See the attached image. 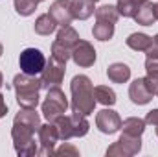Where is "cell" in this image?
<instances>
[{"label":"cell","mask_w":158,"mask_h":157,"mask_svg":"<svg viewBox=\"0 0 158 157\" xmlns=\"http://www.w3.org/2000/svg\"><path fill=\"white\" fill-rule=\"evenodd\" d=\"M70 91H72V109L81 115H90L94 113L96 107V98H94V85L88 76L79 74L72 79L70 83Z\"/></svg>","instance_id":"1"},{"label":"cell","mask_w":158,"mask_h":157,"mask_svg":"<svg viewBox=\"0 0 158 157\" xmlns=\"http://www.w3.org/2000/svg\"><path fill=\"white\" fill-rule=\"evenodd\" d=\"M13 87L17 92V102L20 107H37L39 92L42 89L40 78L31 74H17L13 78Z\"/></svg>","instance_id":"2"},{"label":"cell","mask_w":158,"mask_h":157,"mask_svg":"<svg viewBox=\"0 0 158 157\" xmlns=\"http://www.w3.org/2000/svg\"><path fill=\"white\" fill-rule=\"evenodd\" d=\"M37 129L26 126V124H20V122H15L13 120V129H11V137H13V146H15V152L19 155H37V144H35V135Z\"/></svg>","instance_id":"3"},{"label":"cell","mask_w":158,"mask_h":157,"mask_svg":"<svg viewBox=\"0 0 158 157\" xmlns=\"http://www.w3.org/2000/svg\"><path fill=\"white\" fill-rule=\"evenodd\" d=\"M79 41V34L68 24V26H61V30L57 32V37L52 43V56L63 63H66L72 57V48L76 46Z\"/></svg>","instance_id":"4"},{"label":"cell","mask_w":158,"mask_h":157,"mask_svg":"<svg viewBox=\"0 0 158 157\" xmlns=\"http://www.w3.org/2000/svg\"><path fill=\"white\" fill-rule=\"evenodd\" d=\"M68 109V100L64 96V92L59 89V87H52L48 89V94H46V100L42 104V115L48 122H53L57 117L64 115Z\"/></svg>","instance_id":"5"},{"label":"cell","mask_w":158,"mask_h":157,"mask_svg":"<svg viewBox=\"0 0 158 157\" xmlns=\"http://www.w3.org/2000/svg\"><path fill=\"white\" fill-rule=\"evenodd\" d=\"M66 74V63L55 59L53 56L46 61L42 72H40V83H42V89H52V87H59L64 79Z\"/></svg>","instance_id":"6"},{"label":"cell","mask_w":158,"mask_h":157,"mask_svg":"<svg viewBox=\"0 0 158 157\" xmlns=\"http://www.w3.org/2000/svg\"><path fill=\"white\" fill-rule=\"evenodd\" d=\"M142 150V137L123 133L118 141L107 148V157H131Z\"/></svg>","instance_id":"7"},{"label":"cell","mask_w":158,"mask_h":157,"mask_svg":"<svg viewBox=\"0 0 158 157\" xmlns=\"http://www.w3.org/2000/svg\"><path fill=\"white\" fill-rule=\"evenodd\" d=\"M19 65H20V70L24 74L37 76V74L42 72V69L46 65V57H44V54L39 48H26V50L20 52Z\"/></svg>","instance_id":"8"},{"label":"cell","mask_w":158,"mask_h":157,"mask_svg":"<svg viewBox=\"0 0 158 157\" xmlns=\"http://www.w3.org/2000/svg\"><path fill=\"white\" fill-rule=\"evenodd\" d=\"M59 141V133L53 122L48 124H40L39 128V142H40V150L37 152L39 155H53L55 154V144Z\"/></svg>","instance_id":"9"},{"label":"cell","mask_w":158,"mask_h":157,"mask_svg":"<svg viewBox=\"0 0 158 157\" xmlns=\"http://www.w3.org/2000/svg\"><path fill=\"white\" fill-rule=\"evenodd\" d=\"M72 59L77 67H83V69L92 67L96 63V50L88 41L79 39L76 43V46L72 48Z\"/></svg>","instance_id":"10"},{"label":"cell","mask_w":158,"mask_h":157,"mask_svg":"<svg viewBox=\"0 0 158 157\" xmlns=\"http://www.w3.org/2000/svg\"><path fill=\"white\" fill-rule=\"evenodd\" d=\"M96 126L101 133L112 135L118 129H121V118L114 109H101L96 117Z\"/></svg>","instance_id":"11"},{"label":"cell","mask_w":158,"mask_h":157,"mask_svg":"<svg viewBox=\"0 0 158 157\" xmlns=\"http://www.w3.org/2000/svg\"><path fill=\"white\" fill-rule=\"evenodd\" d=\"M153 96H155V94L149 91V87H147V83H145L143 78H136L131 83V87H129V98H131V102L136 104V105H145V104H149V102L153 100Z\"/></svg>","instance_id":"12"},{"label":"cell","mask_w":158,"mask_h":157,"mask_svg":"<svg viewBox=\"0 0 158 157\" xmlns=\"http://www.w3.org/2000/svg\"><path fill=\"white\" fill-rule=\"evenodd\" d=\"M50 15L55 19L57 26H68L74 19L72 15V0H55L50 6Z\"/></svg>","instance_id":"13"},{"label":"cell","mask_w":158,"mask_h":157,"mask_svg":"<svg viewBox=\"0 0 158 157\" xmlns=\"http://www.w3.org/2000/svg\"><path fill=\"white\" fill-rule=\"evenodd\" d=\"M132 19H134L138 24H142V26H153V22L156 20L155 4H153L151 0H142Z\"/></svg>","instance_id":"14"},{"label":"cell","mask_w":158,"mask_h":157,"mask_svg":"<svg viewBox=\"0 0 158 157\" xmlns=\"http://www.w3.org/2000/svg\"><path fill=\"white\" fill-rule=\"evenodd\" d=\"M94 11H96V7H94L92 0H72V15H74V19L85 20V19L92 17Z\"/></svg>","instance_id":"15"},{"label":"cell","mask_w":158,"mask_h":157,"mask_svg":"<svg viewBox=\"0 0 158 157\" xmlns=\"http://www.w3.org/2000/svg\"><path fill=\"white\" fill-rule=\"evenodd\" d=\"M107 76L112 83H125L131 78V69L125 63H112L107 69Z\"/></svg>","instance_id":"16"},{"label":"cell","mask_w":158,"mask_h":157,"mask_svg":"<svg viewBox=\"0 0 158 157\" xmlns=\"http://www.w3.org/2000/svg\"><path fill=\"white\" fill-rule=\"evenodd\" d=\"M125 43H127L129 48H132L136 52H147L151 48V44H153V37H149L145 34H131L125 39Z\"/></svg>","instance_id":"17"},{"label":"cell","mask_w":158,"mask_h":157,"mask_svg":"<svg viewBox=\"0 0 158 157\" xmlns=\"http://www.w3.org/2000/svg\"><path fill=\"white\" fill-rule=\"evenodd\" d=\"M121 129H123V133H127V135L142 137V133L145 131V120H143V118H138V117L125 118V120L121 122Z\"/></svg>","instance_id":"18"},{"label":"cell","mask_w":158,"mask_h":157,"mask_svg":"<svg viewBox=\"0 0 158 157\" xmlns=\"http://www.w3.org/2000/svg\"><path fill=\"white\" fill-rule=\"evenodd\" d=\"M70 126H72V135L74 137H85L90 129V124H88L86 117L81 115V113H76V111L70 115Z\"/></svg>","instance_id":"19"},{"label":"cell","mask_w":158,"mask_h":157,"mask_svg":"<svg viewBox=\"0 0 158 157\" xmlns=\"http://www.w3.org/2000/svg\"><path fill=\"white\" fill-rule=\"evenodd\" d=\"M55 28H57V22L50 13L40 15L35 20V34H39V35H50L55 32Z\"/></svg>","instance_id":"20"},{"label":"cell","mask_w":158,"mask_h":157,"mask_svg":"<svg viewBox=\"0 0 158 157\" xmlns=\"http://www.w3.org/2000/svg\"><path fill=\"white\" fill-rule=\"evenodd\" d=\"M94 98H96V102H99L103 105H114L116 104V92L109 85L94 87Z\"/></svg>","instance_id":"21"},{"label":"cell","mask_w":158,"mask_h":157,"mask_svg":"<svg viewBox=\"0 0 158 157\" xmlns=\"http://www.w3.org/2000/svg\"><path fill=\"white\" fill-rule=\"evenodd\" d=\"M92 35L94 39L98 41H109L112 39L114 35V24L112 22H103V20H98L92 28Z\"/></svg>","instance_id":"22"},{"label":"cell","mask_w":158,"mask_h":157,"mask_svg":"<svg viewBox=\"0 0 158 157\" xmlns=\"http://www.w3.org/2000/svg\"><path fill=\"white\" fill-rule=\"evenodd\" d=\"M94 13H96V19H98V20H103V22H112V24H116L118 19H119L118 7H116V6H110V4H105V6L98 7Z\"/></svg>","instance_id":"23"},{"label":"cell","mask_w":158,"mask_h":157,"mask_svg":"<svg viewBox=\"0 0 158 157\" xmlns=\"http://www.w3.org/2000/svg\"><path fill=\"white\" fill-rule=\"evenodd\" d=\"M53 124L57 128V133H59V139L61 141H68V139L74 137L72 135V126H70V117L61 115V117H57L53 120Z\"/></svg>","instance_id":"24"},{"label":"cell","mask_w":158,"mask_h":157,"mask_svg":"<svg viewBox=\"0 0 158 157\" xmlns=\"http://www.w3.org/2000/svg\"><path fill=\"white\" fill-rule=\"evenodd\" d=\"M142 0H118L116 7H118V13L123 17H134L138 6H140Z\"/></svg>","instance_id":"25"},{"label":"cell","mask_w":158,"mask_h":157,"mask_svg":"<svg viewBox=\"0 0 158 157\" xmlns=\"http://www.w3.org/2000/svg\"><path fill=\"white\" fill-rule=\"evenodd\" d=\"M37 4H39V0H15V9L19 15L28 17L37 9Z\"/></svg>","instance_id":"26"},{"label":"cell","mask_w":158,"mask_h":157,"mask_svg":"<svg viewBox=\"0 0 158 157\" xmlns=\"http://www.w3.org/2000/svg\"><path fill=\"white\" fill-rule=\"evenodd\" d=\"M145 70H147V74L158 76V57H147L145 59Z\"/></svg>","instance_id":"27"},{"label":"cell","mask_w":158,"mask_h":157,"mask_svg":"<svg viewBox=\"0 0 158 157\" xmlns=\"http://www.w3.org/2000/svg\"><path fill=\"white\" fill-rule=\"evenodd\" d=\"M55 155H79V152H77V148H74L72 144H63L59 150H55Z\"/></svg>","instance_id":"28"},{"label":"cell","mask_w":158,"mask_h":157,"mask_svg":"<svg viewBox=\"0 0 158 157\" xmlns=\"http://www.w3.org/2000/svg\"><path fill=\"white\" fill-rule=\"evenodd\" d=\"M145 124H149V126H158V109H153V111H149L147 113V117H145Z\"/></svg>","instance_id":"29"},{"label":"cell","mask_w":158,"mask_h":157,"mask_svg":"<svg viewBox=\"0 0 158 157\" xmlns=\"http://www.w3.org/2000/svg\"><path fill=\"white\" fill-rule=\"evenodd\" d=\"M147 57H158V34H156V37L153 39L151 48L147 50Z\"/></svg>","instance_id":"30"},{"label":"cell","mask_w":158,"mask_h":157,"mask_svg":"<svg viewBox=\"0 0 158 157\" xmlns=\"http://www.w3.org/2000/svg\"><path fill=\"white\" fill-rule=\"evenodd\" d=\"M6 115H7V105L4 102V94L0 92V118H4Z\"/></svg>","instance_id":"31"},{"label":"cell","mask_w":158,"mask_h":157,"mask_svg":"<svg viewBox=\"0 0 158 157\" xmlns=\"http://www.w3.org/2000/svg\"><path fill=\"white\" fill-rule=\"evenodd\" d=\"M155 11H156V20H158V2L155 4Z\"/></svg>","instance_id":"32"},{"label":"cell","mask_w":158,"mask_h":157,"mask_svg":"<svg viewBox=\"0 0 158 157\" xmlns=\"http://www.w3.org/2000/svg\"><path fill=\"white\" fill-rule=\"evenodd\" d=\"M2 52H4V46H2V43H0V57H2Z\"/></svg>","instance_id":"33"},{"label":"cell","mask_w":158,"mask_h":157,"mask_svg":"<svg viewBox=\"0 0 158 157\" xmlns=\"http://www.w3.org/2000/svg\"><path fill=\"white\" fill-rule=\"evenodd\" d=\"M2 83H4V78H2V74H0V87H2Z\"/></svg>","instance_id":"34"},{"label":"cell","mask_w":158,"mask_h":157,"mask_svg":"<svg viewBox=\"0 0 158 157\" xmlns=\"http://www.w3.org/2000/svg\"><path fill=\"white\" fill-rule=\"evenodd\" d=\"M92 2H94V4H96V2H99V0H92Z\"/></svg>","instance_id":"35"},{"label":"cell","mask_w":158,"mask_h":157,"mask_svg":"<svg viewBox=\"0 0 158 157\" xmlns=\"http://www.w3.org/2000/svg\"><path fill=\"white\" fill-rule=\"evenodd\" d=\"M156 135H158V126H156Z\"/></svg>","instance_id":"36"},{"label":"cell","mask_w":158,"mask_h":157,"mask_svg":"<svg viewBox=\"0 0 158 157\" xmlns=\"http://www.w3.org/2000/svg\"><path fill=\"white\" fill-rule=\"evenodd\" d=\"M39 2H42V0H39Z\"/></svg>","instance_id":"37"},{"label":"cell","mask_w":158,"mask_h":157,"mask_svg":"<svg viewBox=\"0 0 158 157\" xmlns=\"http://www.w3.org/2000/svg\"><path fill=\"white\" fill-rule=\"evenodd\" d=\"M156 94H158V92H156Z\"/></svg>","instance_id":"38"}]
</instances>
